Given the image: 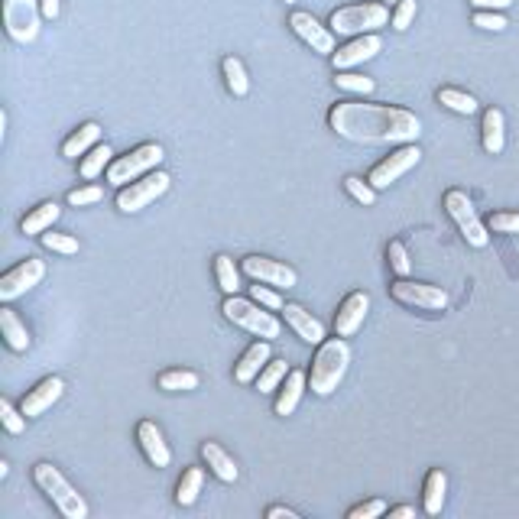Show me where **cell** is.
Returning a JSON list of instances; mask_svg holds the SVG:
<instances>
[{
    "label": "cell",
    "mask_w": 519,
    "mask_h": 519,
    "mask_svg": "<svg viewBox=\"0 0 519 519\" xmlns=\"http://www.w3.org/2000/svg\"><path fill=\"white\" fill-rule=\"evenodd\" d=\"M328 127L348 143H415L422 134V120L406 107L393 104H363V101H338L328 111Z\"/></svg>",
    "instance_id": "cell-1"
},
{
    "label": "cell",
    "mask_w": 519,
    "mask_h": 519,
    "mask_svg": "<svg viewBox=\"0 0 519 519\" xmlns=\"http://www.w3.org/2000/svg\"><path fill=\"white\" fill-rule=\"evenodd\" d=\"M351 363V348L341 334L338 338H328V341L319 344L315 357H311V371H309V383L315 396H328L338 390V383L344 380Z\"/></svg>",
    "instance_id": "cell-2"
},
{
    "label": "cell",
    "mask_w": 519,
    "mask_h": 519,
    "mask_svg": "<svg viewBox=\"0 0 519 519\" xmlns=\"http://www.w3.org/2000/svg\"><path fill=\"white\" fill-rule=\"evenodd\" d=\"M33 481H36V487L43 490L46 497L52 500V506H56L66 519L88 516V504H85V497L66 481V474H62L59 467H52L49 461H39V464L33 467Z\"/></svg>",
    "instance_id": "cell-3"
},
{
    "label": "cell",
    "mask_w": 519,
    "mask_h": 519,
    "mask_svg": "<svg viewBox=\"0 0 519 519\" xmlns=\"http://www.w3.org/2000/svg\"><path fill=\"white\" fill-rule=\"evenodd\" d=\"M393 20L386 4H351V7L334 10L328 26L334 36H363V33L383 30L386 23Z\"/></svg>",
    "instance_id": "cell-4"
},
{
    "label": "cell",
    "mask_w": 519,
    "mask_h": 519,
    "mask_svg": "<svg viewBox=\"0 0 519 519\" xmlns=\"http://www.w3.org/2000/svg\"><path fill=\"white\" fill-rule=\"evenodd\" d=\"M224 311V319L230 321V325H238L244 328V331L257 334V338H280L282 325L280 319H276L273 311L263 309V305L257 302V299H240V296H228L221 305Z\"/></svg>",
    "instance_id": "cell-5"
},
{
    "label": "cell",
    "mask_w": 519,
    "mask_h": 519,
    "mask_svg": "<svg viewBox=\"0 0 519 519\" xmlns=\"http://www.w3.org/2000/svg\"><path fill=\"white\" fill-rule=\"evenodd\" d=\"M163 147L159 143H143V147H137L134 153L127 156H117L111 166H107V182L117 188L130 186V182H137V178H143L147 172L159 169V163H163Z\"/></svg>",
    "instance_id": "cell-6"
},
{
    "label": "cell",
    "mask_w": 519,
    "mask_h": 519,
    "mask_svg": "<svg viewBox=\"0 0 519 519\" xmlns=\"http://www.w3.org/2000/svg\"><path fill=\"white\" fill-rule=\"evenodd\" d=\"M172 186L169 172L163 169H153L147 172L143 178H137V182H130V186H124L117 192V211H124V215H137V211H143V208L153 205L159 195H166Z\"/></svg>",
    "instance_id": "cell-7"
},
{
    "label": "cell",
    "mask_w": 519,
    "mask_h": 519,
    "mask_svg": "<svg viewBox=\"0 0 519 519\" xmlns=\"http://www.w3.org/2000/svg\"><path fill=\"white\" fill-rule=\"evenodd\" d=\"M445 211L452 215V221L458 224V230H461V238H464L471 247L481 250V247L490 244V234H487V228H483L481 218H477L474 201L467 198L464 192H458V188L445 192Z\"/></svg>",
    "instance_id": "cell-8"
},
{
    "label": "cell",
    "mask_w": 519,
    "mask_h": 519,
    "mask_svg": "<svg viewBox=\"0 0 519 519\" xmlns=\"http://www.w3.org/2000/svg\"><path fill=\"white\" fill-rule=\"evenodd\" d=\"M39 0H4V30L14 43L26 46L39 36Z\"/></svg>",
    "instance_id": "cell-9"
},
{
    "label": "cell",
    "mask_w": 519,
    "mask_h": 519,
    "mask_svg": "<svg viewBox=\"0 0 519 519\" xmlns=\"http://www.w3.org/2000/svg\"><path fill=\"white\" fill-rule=\"evenodd\" d=\"M390 296L400 305L409 309H425V311H442L448 305V292L442 286H429V282H412L406 276H400L396 282H390Z\"/></svg>",
    "instance_id": "cell-10"
},
{
    "label": "cell",
    "mask_w": 519,
    "mask_h": 519,
    "mask_svg": "<svg viewBox=\"0 0 519 519\" xmlns=\"http://www.w3.org/2000/svg\"><path fill=\"white\" fill-rule=\"evenodd\" d=\"M46 276V263L36 257H26L23 263H16L14 270L0 276V302H14L23 292H30L33 286H39Z\"/></svg>",
    "instance_id": "cell-11"
},
{
    "label": "cell",
    "mask_w": 519,
    "mask_h": 519,
    "mask_svg": "<svg viewBox=\"0 0 519 519\" xmlns=\"http://www.w3.org/2000/svg\"><path fill=\"white\" fill-rule=\"evenodd\" d=\"M419 159H422V149L415 147V143H400V149H393L383 163L373 166L371 186L373 188H390V182H396L400 176H406L412 166H419Z\"/></svg>",
    "instance_id": "cell-12"
},
{
    "label": "cell",
    "mask_w": 519,
    "mask_h": 519,
    "mask_svg": "<svg viewBox=\"0 0 519 519\" xmlns=\"http://www.w3.org/2000/svg\"><path fill=\"white\" fill-rule=\"evenodd\" d=\"M244 276H250L253 282H267V286H276V290H292L299 282L296 270L280 263V260H270V257H260V253H250V257L240 263Z\"/></svg>",
    "instance_id": "cell-13"
},
{
    "label": "cell",
    "mask_w": 519,
    "mask_h": 519,
    "mask_svg": "<svg viewBox=\"0 0 519 519\" xmlns=\"http://www.w3.org/2000/svg\"><path fill=\"white\" fill-rule=\"evenodd\" d=\"M383 49V39L377 33H363V36H354L351 43L338 46L331 52V66L334 72H351L354 66H363V62H371L373 56H380Z\"/></svg>",
    "instance_id": "cell-14"
},
{
    "label": "cell",
    "mask_w": 519,
    "mask_h": 519,
    "mask_svg": "<svg viewBox=\"0 0 519 519\" xmlns=\"http://www.w3.org/2000/svg\"><path fill=\"white\" fill-rule=\"evenodd\" d=\"M290 26L305 46H311V52H321V56H331L338 46H334V33L331 26H321L319 20L305 10H292L290 14Z\"/></svg>",
    "instance_id": "cell-15"
},
{
    "label": "cell",
    "mask_w": 519,
    "mask_h": 519,
    "mask_svg": "<svg viewBox=\"0 0 519 519\" xmlns=\"http://www.w3.org/2000/svg\"><path fill=\"white\" fill-rule=\"evenodd\" d=\"M367 311H371V296H367V292H351L341 302V309L334 311V331L341 334V338L357 334L363 319H367Z\"/></svg>",
    "instance_id": "cell-16"
},
{
    "label": "cell",
    "mask_w": 519,
    "mask_h": 519,
    "mask_svg": "<svg viewBox=\"0 0 519 519\" xmlns=\"http://www.w3.org/2000/svg\"><path fill=\"white\" fill-rule=\"evenodd\" d=\"M62 393H66V383H62V377H46V380H39V383L33 386L30 393L23 396V402H20L23 415H26V419H36V415H43L46 409L52 406V402L59 400Z\"/></svg>",
    "instance_id": "cell-17"
},
{
    "label": "cell",
    "mask_w": 519,
    "mask_h": 519,
    "mask_svg": "<svg viewBox=\"0 0 519 519\" xmlns=\"http://www.w3.org/2000/svg\"><path fill=\"white\" fill-rule=\"evenodd\" d=\"M137 442H140L143 454H147V461L153 467H169L172 464V452H169V445H166L163 432H159V425L156 422L143 419V422L137 425Z\"/></svg>",
    "instance_id": "cell-18"
},
{
    "label": "cell",
    "mask_w": 519,
    "mask_h": 519,
    "mask_svg": "<svg viewBox=\"0 0 519 519\" xmlns=\"http://www.w3.org/2000/svg\"><path fill=\"white\" fill-rule=\"evenodd\" d=\"M282 315H286V325H290L305 344H321V341H325V325H321L311 311H305L299 302L282 305Z\"/></svg>",
    "instance_id": "cell-19"
},
{
    "label": "cell",
    "mask_w": 519,
    "mask_h": 519,
    "mask_svg": "<svg viewBox=\"0 0 519 519\" xmlns=\"http://www.w3.org/2000/svg\"><path fill=\"white\" fill-rule=\"evenodd\" d=\"M267 363H270V341L263 338V341H253L250 348L244 351V357H240L238 367H234V380H238V383H253Z\"/></svg>",
    "instance_id": "cell-20"
},
{
    "label": "cell",
    "mask_w": 519,
    "mask_h": 519,
    "mask_svg": "<svg viewBox=\"0 0 519 519\" xmlns=\"http://www.w3.org/2000/svg\"><path fill=\"white\" fill-rule=\"evenodd\" d=\"M305 383H309V373H302V371L286 373V380L280 383V396H276V402H273V412L276 415H290L292 409L299 406V400H302Z\"/></svg>",
    "instance_id": "cell-21"
},
{
    "label": "cell",
    "mask_w": 519,
    "mask_h": 519,
    "mask_svg": "<svg viewBox=\"0 0 519 519\" xmlns=\"http://www.w3.org/2000/svg\"><path fill=\"white\" fill-rule=\"evenodd\" d=\"M201 458H205V464L211 467V474H215L218 481H224V483L238 481V474H240L238 464H234V458H230L218 442H205V445H201Z\"/></svg>",
    "instance_id": "cell-22"
},
{
    "label": "cell",
    "mask_w": 519,
    "mask_h": 519,
    "mask_svg": "<svg viewBox=\"0 0 519 519\" xmlns=\"http://www.w3.org/2000/svg\"><path fill=\"white\" fill-rule=\"evenodd\" d=\"M101 134H104V130L95 124V120H91V124H82L66 143H62V156H66V159H78V156H85L91 147H97V143H101Z\"/></svg>",
    "instance_id": "cell-23"
},
{
    "label": "cell",
    "mask_w": 519,
    "mask_h": 519,
    "mask_svg": "<svg viewBox=\"0 0 519 519\" xmlns=\"http://www.w3.org/2000/svg\"><path fill=\"white\" fill-rule=\"evenodd\" d=\"M445 494H448V477L442 467H432L429 477H425V494H422V506L429 516H438L442 506H445Z\"/></svg>",
    "instance_id": "cell-24"
},
{
    "label": "cell",
    "mask_w": 519,
    "mask_h": 519,
    "mask_svg": "<svg viewBox=\"0 0 519 519\" xmlns=\"http://www.w3.org/2000/svg\"><path fill=\"white\" fill-rule=\"evenodd\" d=\"M59 215H62V208L56 205V201H43V205H36L30 215L23 218L20 230H23V234H36V238H39V234H46L52 224L59 221Z\"/></svg>",
    "instance_id": "cell-25"
},
{
    "label": "cell",
    "mask_w": 519,
    "mask_h": 519,
    "mask_svg": "<svg viewBox=\"0 0 519 519\" xmlns=\"http://www.w3.org/2000/svg\"><path fill=\"white\" fill-rule=\"evenodd\" d=\"M0 331H4V341L10 344V351H16V354H23V351L30 348V331L16 319L14 309H0Z\"/></svg>",
    "instance_id": "cell-26"
},
{
    "label": "cell",
    "mask_w": 519,
    "mask_h": 519,
    "mask_svg": "<svg viewBox=\"0 0 519 519\" xmlns=\"http://www.w3.org/2000/svg\"><path fill=\"white\" fill-rule=\"evenodd\" d=\"M221 75H224V85L234 97H247L250 95V78H247V68L238 56H224L221 59Z\"/></svg>",
    "instance_id": "cell-27"
},
{
    "label": "cell",
    "mask_w": 519,
    "mask_h": 519,
    "mask_svg": "<svg viewBox=\"0 0 519 519\" xmlns=\"http://www.w3.org/2000/svg\"><path fill=\"white\" fill-rule=\"evenodd\" d=\"M483 149H487L490 156H497L500 149H504L506 143V134H504V114L497 111V107H490V111H483Z\"/></svg>",
    "instance_id": "cell-28"
},
{
    "label": "cell",
    "mask_w": 519,
    "mask_h": 519,
    "mask_svg": "<svg viewBox=\"0 0 519 519\" xmlns=\"http://www.w3.org/2000/svg\"><path fill=\"white\" fill-rule=\"evenodd\" d=\"M114 163V149L107 147V143H97V147H91L88 153L82 156V166H78V172H82V178H97L101 172H107V166Z\"/></svg>",
    "instance_id": "cell-29"
},
{
    "label": "cell",
    "mask_w": 519,
    "mask_h": 519,
    "mask_svg": "<svg viewBox=\"0 0 519 519\" xmlns=\"http://www.w3.org/2000/svg\"><path fill=\"white\" fill-rule=\"evenodd\" d=\"M240 273H244V270L234 267V260H230L228 253H218L215 257V280L224 290V296H238L240 292Z\"/></svg>",
    "instance_id": "cell-30"
},
{
    "label": "cell",
    "mask_w": 519,
    "mask_h": 519,
    "mask_svg": "<svg viewBox=\"0 0 519 519\" xmlns=\"http://www.w3.org/2000/svg\"><path fill=\"white\" fill-rule=\"evenodd\" d=\"M201 483H205V471L201 467H188L182 481L176 483V504L178 506H192L201 494Z\"/></svg>",
    "instance_id": "cell-31"
},
{
    "label": "cell",
    "mask_w": 519,
    "mask_h": 519,
    "mask_svg": "<svg viewBox=\"0 0 519 519\" xmlns=\"http://www.w3.org/2000/svg\"><path fill=\"white\" fill-rule=\"evenodd\" d=\"M438 104H445L448 111L454 114H477V97L467 95V91H458V88H438Z\"/></svg>",
    "instance_id": "cell-32"
},
{
    "label": "cell",
    "mask_w": 519,
    "mask_h": 519,
    "mask_svg": "<svg viewBox=\"0 0 519 519\" xmlns=\"http://www.w3.org/2000/svg\"><path fill=\"white\" fill-rule=\"evenodd\" d=\"M159 390H169V393H182V390H198V373L195 371H166L159 373Z\"/></svg>",
    "instance_id": "cell-33"
},
{
    "label": "cell",
    "mask_w": 519,
    "mask_h": 519,
    "mask_svg": "<svg viewBox=\"0 0 519 519\" xmlns=\"http://www.w3.org/2000/svg\"><path fill=\"white\" fill-rule=\"evenodd\" d=\"M334 85L341 91H348V95H373V88H377L373 78L357 72H334Z\"/></svg>",
    "instance_id": "cell-34"
},
{
    "label": "cell",
    "mask_w": 519,
    "mask_h": 519,
    "mask_svg": "<svg viewBox=\"0 0 519 519\" xmlns=\"http://www.w3.org/2000/svg\"><path fill=\"white\" fill-rule=\"evenodd\" d=\"M286 373H290V367H286V361H270L263 371H260L257 377V390L260 393H273V390H280V383L286 380Z\"/></svg>",
    "instance_id": "cell-35"
},
{
    "label": "cell",
    "mask_w": 519,
    "mask_h": 519,
    "mask_svg": "<svg viewBox=\"0 0 519 519\" xmlns=\"http://www.w3.org/2000/svg\"><path fill=\"white\" fill-rule=\"evenodd\" d=\"M39 244L52 253H66V257L78 253V238H72V234H59V230H52V228L46 230V234H39Z\"/></svg>",
    "instance_id": "cell-36"
},
{
    "label": "cell",
    "mask_w": 519,
    "mask_h": 519,
    "mask_svg": "<svg viewBox=\"0 0 519 519\" xmlns=\"http://www.w3.org/2000/svg\"><path fill=\"white\" fill-rule=\"evenodd\" d=\"M344 188H348V195L354 201H361L363 208H371L373 201H377V188L371 186V178H367V182H363L361 176H348L344 178Z\"/></svg>",
    "instance_id": "cell-37"
},
{
    "label": "cell",
    "mask_w": 519,
    "mask_h": 519,
    "mask_svg": "<svg viewBox=\"0 0 519 519\" xmlns=\"http://www.w3.org/2000/svg\"><path fill=\"white\" fill-rule=\"evenodd\" d=\"M250 299H257V302L270 311H282V305H286V299L280 296V290H276V286H267V282L250 286Z\"/></svg>",
    "instance_id": "cell-38"
},
{
    "label": "cell",
    "mask_w": 519,
    "mask_h": 519,
    "mask_svg": "<svg viewBox=\"0 0 519 519\" xmlns=\"http://www.w3.org/2000/svg\"><path fill=\"white\" fill-rule=\"evenodd\" d=\"M0 419H4V429H7L10 435H20V432L26 429V415H23V409H14L10 400H0Z\"/></svg>",
    "instance_id": "cell-39"
},
{
    "label": "cell",
    "mask_w": 519,
    "mask_h": 519,
    "mask_svg": "<svg viewBox=\"0 0 519 519\" xmlns=\"http://www.w3.org/2000/svg\"><path fill=\"white\" fill-rule=\"evenodd\" d=\"M386 257H390V267H393L396 276H409V273H412L409 253H406V247H402L400 240H390V247H386Z\"/></svg>",
    "instance_id": "cell-40"
},
{
    "label": "cell",
    "mask_w": 519,
    "mask_h": 519,
    "mask_svg": "<svg viewBox=\"0 0 519 519\" xmlns=\"http://www.w3.org/2000/svg\"><path fill=\"white\" fill-rule=\"evenodd\" d=\"M415 10H419V4H415V0H400V4H396V10H393V20H390V26H393L396 33L409 30V26H412V20H415Z\"/></svg>",
    "instance_id": "cell-41"
},
{
    "label": "cell",
    "mask_w": 519,
    "mask_h": 519,
    "mask_svg": "<svg viewBox=\"0 0 519 519\" xmlns=\"http://www.w3.org/2000/svg\"><path fill=\"white\" fill-rule=\"evenodd\" d=\"M474 26H481V30H490V33H500V30H506L510 23H506V16L500 14V10H477V14H474Z\"/></svg>",
    "instance_id": "cell-42"
},
{
    "label": "cell",
    "mask_w": 519,
    "mask_h": 519,
    "mask_svg": "<svg viewBox=\"0 0 519 519\" xmlns=\"http://www.w3.org/2000/svg\"><path fill=\"white\" fill-rule=\"evenodd\" d=\"M101 198H104V188L101 186H82V188H75V192H68V205H75V208L97 205Z\"/></svg>",
    "instance_id": "cell-43"
},
{
    "label": "cell",
    "mask_w": 519,
    "mask_h": 519,
    "mask_svg": "<svg viewBox=\"0 0 519 519\" xmlns=\"http://www.w3.org/2000/svg\"><path fill=\"white\" fill-rule=\"evenodd\" d=\"M487 228L497 230V234H519V215H513V211H497V215H490Z\"/></svg>",
    "instance_id": "cell-44"
},
{
    "label": "cell",
    "mask_w": 519,
    "mask_h": 519,
    "mask_svg": "<svg viewBox=\"0 0 519 519\" xmlns=\"http://www.w3.org/2000/svg\"><path fill=\"white\" fill-rule=\"evenodd\" d=\"M386 513V504L383 500H367V504H357L348 510V519H377Z\"/></svg>",
    "instance_id": "cell-45"
},
{
    "label": "cell",
    "mask_w": 519,
    "mask_h": 519,
    "mask_svg": "<svg viewBox=\"0 0 519 519\" xmlns=\"http://www.w3.org/2000/svg\"><path fill=\"white\" fill-rule=\"evenodd\" d=\"M474 10H506L513 0H467Z\"/></svg>",
    "instance_id": "cell-46"
},
{
    "label": "cell",
    "mask_w": 519,
    "mask_h": 519,
    "mask_svg": "<svg viewBox=\"0 0 519 519\" xmlns=\"http://www.w3.org/2000/svg\"><path fill=\"white\" fill-rule=\"evenodd\" d=\"M299 519V513L296 510H290V506H270L267 510V519Z\"/></svg>",
    "instance_id": "cell-47"
},
{
    "label": "cell",
    "mask_w": 519,
    "mask_h": 519,
    "mask_svg": "<svg viewBox=\"0 0 519 519\" xmlns=\"http://www.w3.org/2000/svg\"><path fill=\"white\" fill-rule=\"evenodd\" d=\"M39 10H43L46 20H56L59 16V0H39Z\"/></svg>",
    "instance_id": "cell-48"
},
{
    "label": "cell",
    "mask_w": 519,
    "mask_h": 519,
    "mask_svg": "<svg viewBox=\"0 0 519 519\" xmlns=\"http://www.w3.org/2000/svg\"><path fill=\"white\" fill-rule=\"evenodd\" d=\"M415 510L412 506H396V510H390V519H412Z\"/></svg>",
    "instance_id": "cell-49"
},
{
    "label": "cell",
    "mask_w": 519,
    "mask_h": 519,
    "mask_svg": "<svg viewBox=\"0 0 519 519\" xmlns=\"http://www.w3.org/2000/svg\"><path fill=\"white\" fill-rule=\"evenodd\" d=\"M383 4H386V7H393V4H400V0H383Z\"/></svg>",
    "instance_id": "cell-50"
},
{
    "label": "cell",
    "mask_w": 519,
    "mask_h": 519,
    "mask_svg": "<svg viewBox=\"0 0 519 519\" xmlns=\"http://www.w3.org/2000/svg\"><path fill=\"white\" fill-rule=\"evenodd\" d=\"M286 4H296V0H286Z\"/></svg>",
    "instance_id": "cell-51"
}]
</instances>
